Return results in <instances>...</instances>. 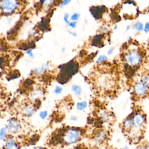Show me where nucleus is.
Wrapping results in <instances>:
<instances>
[{
	"mask_svg": "<svg viewBox=\"0 0 149 149\" xmlns=\"http://www.w3.org/2000/svg\"><path fill=\"white\" fill-rule=\"evenodd\" d=\"M8 102L0 101V120L6 117L8 114Z\"/></svg>",
	"mask_w": 149,
	"mask_h": 149,
	"instance_id": "obj_10",
	"label": "nucleus"
},
{
	"mask_svg": "<svg viewBox=\"0 0 149 149\" xmlns=\"http://www.w3.org/2000/svg\"><path fill=\"white\" fill-rule=\"evenodd\" d=\"M87 103L86 102H83L78 103L77 105V108L79 110H83L87 107Z\"/></svg>",
	"mask_w": 149,
	"mask_h": 149,
	"instance_id": "obj_15",
	"label": "nucleus"
},
{
	"mask_svg": "<svg viewBox=\"0 0 149 149\" xmlns=\"http://www.w3.org/2000/svg\"><path fill=\"white\" fill-rule=\"evenodd\" d=\"M106 10L107 9L104 6H94L90 8V12L91 14L96 19H101L103 15L105 12H106Z\"/></svg>",
	"mask_w": 149,
	"mask_h": 149,
	"instance_id": "obj_8",
	"label": "nucleus"
},
{
	"mask_svg": "<svg viewBox=\"0 0 149 149\" xmlns=\"http://www.w3.org/2000/svg\"><path fill=\"white\" fill-rule=\"evenodd\" d=\"M142 83L143 84H144L148 87L149 86V77L148 76H145L142 79Z\"/></svg>",
	"mask_w": 149,
	"mask_h": 149,
	"instance_id": "obj_18",
	"label": "nucleus"
},
{
	"mask_svg": "<svg viewBox=\"0 0 149 149\" xmlns=\"http://www.w3.org/2000/svg\"><path fill=\"white\" fill-rule=\"evenodd\" d=\"M125 59L131 67H137L141 63L142 57L141 54L136 50H132L125 56Z\"/></svg>",
	"mask_w": 149,
	"mask_h": 149,
	"instance_id": "obj_6",
	"label": "nucleus"
},
{
	"mask_svg": "<svg viewBox=\"0 0 149 149\" xmlns=\"http://www.w3.org/2000/svg\"><path fill=\"white\" fill-rule=\"evenodd\" d=\"M79 17H80V15L79 14L75 13L71 16V19L73 21L77 20L79 19Z\"/></svg>",
	"mask_w": 149,
	"mask_h": 149,
	"instance_id": "obj_21",
	"label": "nucleus"
},
{
	"mask_svg": "<svg viewBox=\"0 0 149 149\" xmlns=\"http://www.w3.org/2000/svg\"><path fill=\"white\" fill-rule=\"evenodd\" d=\"M133 28L137 30L138 31H142L143 29V24L141 22H137L133 25Z\"/></svg>",
	"mask_w": 149,
	"mask_h": 149,
	"instance_id": "obj_17",
	"label": "nucleus"
},
{
	"mask_svg": "<svg viewBox=\"0 0 149 149\" xmlns=\"http://www.w3.org/2000/svg\"><path fill=\"white\" fill-rule=\"evenodd\" d=\"M148 24H149L148 22L146 23L145 25V27L144 31L146 33L149 32V25Z\"/></svg>",
	"mask_w": 149,
	"mask_h": 149,
	"instance_id": "obj_26",
	"label": "nucleus"
},
{
	"mask_svg": "<svg viewBox=\"0 0 149 149\" xmlns=\"http://www.w3.org/2000/svg\"><path fill=\"white\" fill-rule=\"evenodd\" d=\"M62 91V88L59 86H57L55 89L54 92L56 94H60Z\"/></svg>",
	"mask_w": 149,
	"mask_h": 149,
	"instance_id": "obj_22",
	"label": "nucleus"
},
{
	"mask_svg": "<svg viewBox=\"0 0 149 149\" xmlns=\"http://www.w3.org/2000/svg\"><path fill=\"white\" fill-rule=\"evenodd\" d=\"M113 50H114V49H113V48L110 49L109 50V52H108V54H112V52H113Z\"/></svg>",
	"mask_w": 149,
	"mask_h": 149,
	"instance_id": "obj_29",
	"label": "nucleus"
},
{
	"mask_svg": "<svg viewBox=\"0 0 149 149\" xmlns=\"http://www.w3.org/2000/svg\"><path fill=\"white\" fill-rule=\"evenodd\" d=\"M19 2L15 0H6L0 1V10L4 14H10L16 11Z\"/></svg>",
	"mask_w": 149,
	"mask_h": 149,
	"instance_id": "obj_5",
	"label": "nucleus"
},
{
	"mask_svg": "<svg viewBox=\"0 0 149 149\" xmlns=\"http://www.w3.org/2000/svg\"><path fill=\"white\" fill-rule=\"evenodd\" d=\"M77 23V22H70V23H69L68 24L71 27L75 28L76 27Z\"/></svg>",
	"mask_w": 149,
	"mask_h": 149,
	"instance_id": "obj_24",
	"label": "nucleus"
},
{
	"mask_svg": "<svg viewBox=\"0 0 149 149\" xmlns=\"http://www.w3.org/2000/svg\"><path fill=\"white\" fill-rule=\"evenodd\" d=\"M7 134V132L6 130L5 127L1 128L0 130V139H1L2 140H4Z\"/></svg>",
	"mask_w": 149,
	"mask_h": 149,
	"instance_id": "obj_14",
	"label": "nucleus"
},
{
	"mask_svg": "<svg viewBox=\"0 0 149 149\" xmlns=\"http://www.w3.org/2000/svg\"><path fill=\"white\" fill-rule=\"evenodd\" d=\"M27 54H28L30 56H33V53H32V50H29V51H28L27 52Z\"/></svg>",
	"mask_w": 149,
	"mask_h": 149,
	"instance_id": "obj_28",
	"label": "nucleus"
},
{
	"mask_svg": "<svg viewBox=\"0 0 149 149\" xmlns=\"http://www.w3.org/2000/svg\"><path fill=\"white\" fill-rule=\"evenodd\" d=\"M47 111H42L40 113V116L41 118L44 119L47 117Z\"/></svg>",
	"mask_w": 149,
	"mask_h": 149,
	"instance_id": "obj_20",
	"label": "nucleus"
},
{
	"mask_svg": "<svg viewBox=\"0 0 149 149\" xmlns=\"http://www.w3.org/2000/svg\"><path fill=\"white\" fill-rule=\"evenodd\" d=\"M72 91L77 96H80L81 93V88L77 85H74L72 87Z\"/></svg>",
	"mask_w": 149,
	"mask_h": 149,
	"instance_id": "obj_13",
	"label": "nucleus"
},
{
	"mask_svg": "<svg viewBox=\"0 0 149 149\" xmlns=\"http://www.w3.org/2000/svg\"><path fill=\"white\" fill-rule=\"evenodd\" d=\"M148 87L142 83H137L134 87L135 94L139 97L144 96L148 92Z\"/></svg>",
	"mask_w": 149,
	"mask_h": 149,
	"instance_id": "obj_9",
	"label": "nucleus"
},
{
	"mask_svg": "<svg viewBox=\"0 0 149 149\" xmlns=\"http://www.w3.org/2000/svg\"><path fill=\"white\" fill-rule=\"evenodd\" d=\"M42 101H33L28 98L22 101L13 100L8 102V114L29 119L41 108Z\"/></svg>",
	"mask_w": 149,
	"mask_h": 149,
	"instance_id": "obj_2",
	"label": "nucleus"
},
{
	"mask_svg": "<svg viewBox=\"0 0 149 149\" xmlns=\"http://www.w3.org/2000/svg\"><path fill=\"white\" fill-rule=\"evenodd\" d=\"M42 132L39 130L34 132L19 135L8 133L3 140L4 144L0 149H22L36 145L40 139Z\"/></svg>",
	"mask_w": 149,
	"mask_h": 149,
	"instance_id": "obj_1",
	"label": "nucleus"
},
{
	"mask_svg": "<svg viewBox=\"0 0 149 149\" xmlns=\"http://www.w3.org/2000/svg\"><path fill=\"white\" fill-rule=\"evenodd\" d=\"M131 119L132 124V128L131 131L134 128L140 130L145 124V117L144 115L142 114L141 112H137L135 113V114H132Z\"/></svg>",
	"mask_w": 149,
	"mask_h": 149,
	"instance_id": "obj_7",
	"label": "nucleus"
},
{
	"mask_svg": "<svg viewBox=\"0 0 149 149\" xmlns=\"http://www.w3.org/2000/svg\"><path fill=\"white\" fill-rule=\"evenodd\" d=\"M104 39V36L102 35H96L93 37L92 40V45L95 47H101L103 46V39Z\"/></svg>",
	"mask_w": 149,
	"mask_h": 149,
	"instance_id": "obj_11",
	"label": "nucleus"
},
{
	"mask_svg": "<svg viewBox=\"0 0 149 149\" xmlns=\"http://www.w3.org/2000/svg\"><path fill=\"white\" fill-rule=\"evenodd\" d=\"M107 59H108V58H107V56H101L98 58L97 63H99L102 62L104 61L105 60H107Z\"/></svg>",
	"mask_w": 149,
	"mask_h": 149,
	"instance_id": "obj_19",
	"label": "nucleus"
},
{
	"mask_svg": "<svg viewBox=\"0 0 149 149\" xmlns=\"http://www.w3.org/2000/svg\"><path fill=\"white\" fill-rule=\"evenodd\" d=\"M79 64L74 61H70L61 67L59 81L60 83L64 84L78 72Z\"/></svg>",
	"mask_w": 149,
	"mask_h": 149,
	"instance_id": "obj_4",
	"label": "nucleus"
},
{
	"mask_svg": "<svg viewBox=\"0 0 149 149\" xmlns=\"http://www.w3.org/2000/svg\"><path fill=\"white\" fill-rule=\"evenodd\" d=\"M8 133L12 135L26 134L38 130L29 119L11 116L5 126Z\"/></svg>",
	"mask_w": 149,
	"mask_h": 149,
	"instance_id": "obj_3",
	"label": "nucleus"
},
{
	"mask_svg": "<svg viewBox=\"0 0 149 149\" xmlns=\"http://www.w3.org/2000/svg\"><path fill=\"white\" fill-rule=\"evenodd\" d=\"M106 134L104 132H99L97 136V140H98V142H101L102 140H104L105 139Z\"/></svg>",
	"mask_w": 149,
	"mask_h": 149,
	"instance_id": "obj_16",
	"label": "nucleus"
},
{
	"mask_svg": "<svg viewBox=\"0 0 149 149\" xmlns=\"http://www.w3.org/2000/svg\"><path fill=\"white\" fill-rule=\"evenodd\" d=\"M69 17V15L68 14H66L64 17V19L65 22L68 23V24H69V22L68 21V19Z\"/></svg>",
	"mask_w": 149,
	"mask_h": 149,
	"instance_id": "obj_25",
	"label": "nucleus"
},
{
	"mask_svg": "<svg viewBox=\"0 0 149 149\" xmlns=\"http://www.w3.org/2000/svg\"><path fill=\"white\" fill-rule=\"evenodd\" d=\"M138 149H148V146L147 147L146 146H140Z\"/></svg>",
	"mask_w": 149,
	"mask_h": 149,
	"instance_id": "obj_30",
	"label": "nucleus"
},
{
	"mask_svg": "<svg viewBox=\"0 0 149 149\" xmlns=\"http://www.w3.org/2000/svg\"><path fill=\"white\" fill-rule=\"evenodd\" d=\"M123 128L124 131L127 133L130 132L132 128L131 117H128L123 123Z\"/></svg>",
	"mask_w": 149,
	"mask_h": 149,
	"instance_id": "obj_12",
	"label": "nucleus"
},
{
	"mask_svg": "<svg viewBox=\"0 0 149 149\" xmlns=\"http://www.w3.org/2000/svg\"><path fill=\"white\" fill-rule=\"evenodd\" d=\"M70 2V1H62L61 3V6H66V5L68 4Z\"/></svg>",
	"mask_w": 149,
	"mask_h": 149,
	"instance_id": "obj_23",
	"label": "nucleus"
},
{
	"mask_svg": "<svg viewBox=\"0 0 149 149\" xmlns=\"http://www.w3.org/2000/svg\"></svg>",
	"mask_w": 149,
	"mask_h": 149,
	"instance_id": "obj_31",
	"label": "nucleus"
},
{
	"mask_svg": "<svg viewBox=\"0 0 149 149\" xmlns=\"http://www.w3.org/2000/svg\"><path fill=\"white\" fill-rule=\"evenodd\" d=\"M77 119V118L75 116H72V117H71V118H70V120L71 121H76Z\"/></svg>",
	"mask_w": 149,
	"mask_h": 149,
	"instance_id": "obj_27",
	"label": "nucleus"
}]
</instances>
